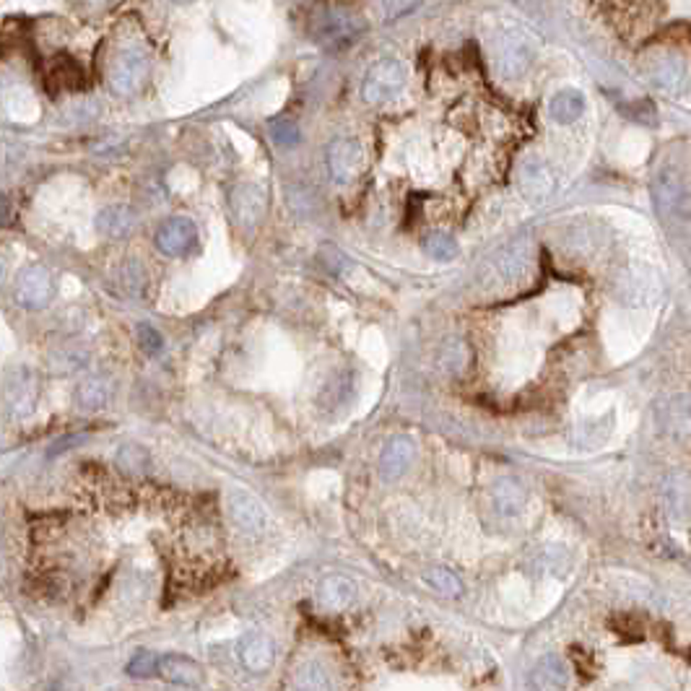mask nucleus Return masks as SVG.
<instances>
[{"label": "nucleus", "instance_id": "obj_17", "mask_svg": "<svg viewBox=\"0 0 691 691\" xmlns=\"http://www.w3.org/2000/svg\"><path fill=\"white\" fill-rule=\"evenodd\" d=\"M159 673H162L170 684L188 687V689H196V687H203V684H206V670H203V666L196 663L193 658H185V655H167V658H162Z\"/></svg>", "mask_w": 691, "mask_h": 691}, {"label": "nucleus", "instance_id": "obj_11", "mask_svg": "<svg viewBox=\"0 0 691 691\" xmlns=\"http://www.w3.org/2000/svg\"><path fill=\"white\" fill-rule=\"evenodd\" d=\"M197 229L193 219L188 216H172L159 226L156 232V247L164 255H185L190 247L196 245Z\"/></svg>", "mask_w": 691, "mask_h": 691}, {"label": "nucleus", "instance_id": "obj_19", "mask_svg": "<svg viewBox=\"0 0 691 691\" xmlns=\"http://www.w3.org/2000/svg\"><path fill=\"white\" fill-rule=\"evenodd\" d=\"M569 681L567 663L559 655H543L530 670V689L554 691L564 689Z\"/></svg>", "mask_w": 691, "mask_h": 691}, {"label": "nucleus", "instance_id": "obj_2", "mask_svg": "<svg viewBox=\"0 0 691 691\" xmlns=\"http://www.w3.org/2000/svg\"><path fill=\"white\" fill-rule=\"evenodd\" d=\"M406 81H408L406 66L398 57H382L364 75L362 97L367 104H388L403 92Z\"/></svg>", "mask_w": 691, "mask_h": 691}, {"label": "nucleus", "instance_id": "obj_31", "mask_svg": "<svg viewBox=\"0 0 691 691\" xmlns=\"http://www.w3.org/2000/svg\"><path fill=\"white\" fill-rule=\"evenodd\" d=\"M138 344H141V348L146 351L148 356H153V354H159L164 348V338H162V333L156 328L138 325Z\"/></svg>", "mask_w": 691, "mask_h": 691}, {"label": "nucleus", "instance_id": "obj_23", "mask_svg": "<svg viewBox=\"0 0 691 691\" xmlns=\"http://www.w3.org/2000/svg\"><path fill=\"white\" fill-rule=\"evenodd\" d=\"M75 398H78V406L86 408V411L101 408V406L112 398V382H107V380H101V377L86 380L83 385H78Z\"/></svg>", "mask_w": 691, "mask_h": 691}, {"label": "nucleus", "instance_id": "obj_29", "mask_svg": "<svg viewBox=\"0 0 691 691\" xmlns=\"http://www.w3.org/2000/svg\"><path fill=\"white\" fill-rule=\"evenodd\" d=\"M271 138L281 148H292V146H296L299 141H302V133H299V127H296L294 123H289V120H281V123L271 125Z\"/></svg>", "mask_w": 691, "mask_h": 691}, {"label": "nucleus", "instance_id": "obj_22", "mask_svg": "<svg viewBox=\"0 0 691 691\" xmlns=\"http://www.w3.org/2000/svg\"><path fill=\"white\" fill-rule=\"evenodd\" d=\"M130 226H133V216H130V211L123 208V206L104 208L97 219L99 232H104V234H107V237H112V240H120V237H125V234L130 232Z\"/></svg>", "mask_w": 691, "mask_h": 691}, {"label": "nucleus", "instance_id": "obj_18", "mask_svg": "<svg viewBox=\"0 0 691 691\" xmlns=\"http://www.w3.org/2000/svg\"><path fill=\"white\" fill-rule=\"evenodd\" d=\"M647 75H650L655 89H660L666 94H676L687 83V63L681 57H676V55H666V57H658L650 66Z\"/></svg>", "mask_w": 691, "mask_h": 691}, {"label": "nucleus", "instance_id": "obj_33", "mask_svg": "<svg viewBox=\"0 0 691 691\" xmlns=\"http://www.w3.org/2000/svg\"><path fill=\"white\" fill-rule=\"evenodd\" d=\"M320 258H322V263H325V268L330 273H341L348 266V260H346L344 255L336 249V247H330V245H325L320 249Z\"/></svg>", "mask_w": 691, "mask_h": 691}, {"label": "nucleus", "instance_id": "obj_7", "mask_svg": "<svg viewBox=\"0 0 691 691\" xmlns=\"http://www.w3.org/2000/svg\"><path fill=\"white\" fill-rule=\"evenodd\" d=\"M55 294L52 273L45 266H29L19 273L16 281V302L26 310H45Z\"/></svg>", "mask_w": 691, "mask_h": 691}, {"label": "nucleus", "instance_id": "obj_28", "mask_svg": "<svg viewBox=\"0 0 691 691\" xmlns=\"http://www.w3.org/2000/svg\"><path fill=\"white\" fill-rule=\"evenodd\" d=\"M440 359H442V367L447 372H452V374L463 372V367H466V346H463V341L450 338L440 351Z\"/></svg>", "mask_w": 691, "mask_h": 691}, {"label": "nucleus", "instance_id": "obj_6", "mask_svg": "<svg viewBox=\"0 0 691 691\" xmlns=\"http://www.w3.org/2000/svg\"><path fill=\"white\" fill-rule=\"evenodd\" d=\"M655 424L670 440L691 437V395L670 393L655 400Z\"/></svg>", "mask_w": 691, "mask_h": 691}, {"label": "nucleus", "instance_id": "obj_30", "mask_svg": "<svg viewBox=\"0 0 691 691\" xmlns=\"http://www.w3.org/2000/svg\"><path fill=\"white\" fill-rule=\"evenodd\" d=\"M162 666V660L153 655V652H138L130 663H127V673L136 676V678H144V676H153Z\"/></svg>", "mask_w": 691, "mask_h": 691}, {"label": "nucleus", "instance_id": "obj_26", "mask_svg": "<svg viewBox=\"0 0 691 691\" xmlns=\"http://www.w3.org/2000/svg\"><path fill=\"white\" fill-rule=\"evenodd\" d=\"M292 684L296 689H328L330 678H328V670L320 663H304V666L296 668Z\"/></svg>", "mask_w": 691, "mask_h": 691}, {"label": "nucleus", "instance_id": "obj_16", "mask_svg": "<svg viewBox=\"0 0 691 691\" xmlns=\"http://www.w3.org/2000/svg\"><path fill=\"white\" fill-rule=\"evenodd\" d=\"M318 600L325 611H346L356 600V582L344 574H328L318 588Z\"/></svg>", "mask_w": 691, "mask_h": 691}, {"label": "nucleus", "instance_id": "obj_1", "mask_svg": "<svg viewBox=\"0 0 691 691\" xmlns=\"http://www.w3.org/2000/svg\"><path fill=\"white\" fill-rule=\"evenodd\" d=\"M367 31V22L348 8H325L312 24V37L325 49H346L359 42Z\"/></svg>", "mask_w": 691, "mask_h": 691}, {"label": "nucleus", "instance_id": "obj_15", "mask_svg": "<svg viewBox=\"0 0 691 691\" xmlns=\"http://www.w3.org/2000/svg\"><path fill=\"white\" fill-rule=\"evenodd\" d=\"M492 502L499 515L504 518H518L525 510L528 502V489L522 486V481L515 476H502L499 481H494Z\"/></svg>", "mask_w": 691, "mask_h": 691}, {"label": "nucleus", "instance_id": "obj_24", "mask_svg": "<svg viewBox=\"0 0 691 691\" xmlns=\"http://www.w3.org/2000/svg\"><path fill=\"white\" fill-rule=\"evenodd\" d=\"M525 266H528V242L525 240H518L499 252V271L507 278H518L520 273L525 271Z\"/></svg>", "mask_w": 691, "mask_h": 691}, {"label": "nucleus", "instance_id": "obj_34", "mask_svg": "<svg viewBox=\"0 0 691 691\" xmlns=\"http://www.w3.org/2000/svg\"><path fill=\"white\" fill-rule=\"evenodd\" d=\"M421 0H382V5H385V13L390 16V19H398V16H406V13H411L416 5H419Z\"/></svg>", "mask_w": 691, "mask_h": 691}, {"label": "nucleus", "instance_id": "obj_21", "mask_svg": "<svg viewBox=\"0 0 691 691\" xmlns=\"http://www.w3.org/2000/svg\"><path fill=\"white\" fill-rule=\"evenodd\" d=\"M668 510L673 515H687L691 510V478L687 473H673L666 484Z\"/></svg>", "mask_w": 691, "mask_h": 691}, {"label": "nucleus", "instance_id": "obj_9", "mask_svg": "<svg viewBox=\"0 0 691 691\" xmlns=\"http://www.w3.org/2000/svg\"><path fill=\"white\" fill-rule=\"evenodd\" d=\"M226 512L232 522L247 533V536H255L266 528V510L263 504L252 496L249 492H242V489H232L226 494Z\"/></svg>", "mask_w": 691, "mask_h": 691}, {"label": "nucleus", "instance_id": "obj_3", "mask_svg": "<svg viewBox=\"0 0 691 691\" xmlns=\"http://www.w3.org/2000/svg\"><path fill=\"white\" fill-rule=\"evenodd\" d=\"M652 197L663 216L691 219V188L676 167H663L652 179Z\"/></svg>", "mask_w": 691, "mask_h": 691}, {"label": "nucleus", "instance_id": "obj_5", "mask_svg": "<svg viewBox=\"0 0 691 691\" xmlns=\"http://www.w3.org/2000/svg\"><path fill=\"white\" fill-rule=\"evenodd\" d=\"M536 48L533 42L518 31V29H507L496 37V48H494V57H496V68L504 78H520L525 75V71L533 63Z\"/></svg>", "mask_w": 691, "mask_h": 691}, {"label": "nucleus", "instance_id": "obj_25", "mask_svg": "<svg viewBox=\"0 0 691 691\" xmlns=\"http://www.w3.org/2000/svg\"><path fill=\"white\" fill-rule=\"evenodd\" d=\"M424 582L440 595H447V598H458L463 592V582L458 580V574H452L450 569L434 567L424 572Z\"/></svg>", "mask_w": 691, "mask_h": 691}, {"label": "nucleus", "instance_id": "obj_27", "mask_svg": "<svg viewBox=\"0 0 691 691\" xmlns=\"http://www.w3.org/2000/svg\"><path fill=\"white\" fill-rule=\"evenodd\" d=\"M424 252L434 260H452L458 258V242L450 237V234H442V232H432L426 234L424 240Z\"/></svg>", "mask_w": 691, "mask_h": 691}, {"label": "nucleus", "instance_id": "obj_35", "mask_svg": "<svg viewBox=\"0 0 691 691\" xmlns=\"http://www.w3.org/2000/svg\"><path fill=\"white\" fill-rule=\"evenodd\" d=\"M172 3H177V5H185V3H193V0H172Z\"/></svg>", "mask_w": 691, "mask_h": 691}, {"label": "nucleus", "instance_id": "obj_12", "mask_svg": "<svg viewBox=\"0 0 691 691\" xmlns=\"http://www.w3.org/2000/svg\"><path fill=\"white\" fill-rule=\"evenodd\" d=\"M518 182L520 190L530 200H546L556 190V177L551 172V167L543 159H536V156H530L520 164Z\"/></svg>", "mask_w": 691, "mask_h": 691}, {"label": "nucleus", "instance_id": "obj_14", "mask_svg": "<svg viewBox=\"0 0 691 691\" xmlns=\"http://www.w3.org/2000/svg\"><path fill=\"white\" fill-rule=\"evenodd\" d=\"M414 455H416V444H414L411 437H393L390 442L385 444V450L380 455V473H382V478H388V481L400 478L406 470L411 468Z\"/></svg>", "mask_w": 691, "mask_h": 691}, {"label": "nucleus", "instance_id": "obj_20", "mask_svg": "<svg viewBox=\"0 0 691 691\" xmlns=\"http://www.w3.org/2000/svg\"><path fill=\"white\" fill-rule=\"evenodd\" d=\"M585 112V94L577 89H562L548 101V115L559 125L577 123Z\"/></svg>", "mask_w": 691, "mask_h": 691}, {"label": "nucleus", "instance_id": "obj_13", "mask_svg": "<svg viewBox=\"0 0 691 691\" xmlns=\"http://www.w3.org/2000/svg\"><path fill=\"white\" fill-rule=\"evenodd\" d=\"M276 660V647L268 634L263 632H249L240 640V663L249 673H266L271 670Z\"/></svg>", "mask_w": 691, "mask_h": 691}, {"label": "nucleus", "instance_id": "obj_8", "mask_svg": "<svg viewBox=\"0 0 691 691\" xmlns=\"http://www.w3.org/2000/svg\"><path fill=\"white\" fill-rule=\"evenodd\" d=\"M364 164V151L359 146V141L354 138H336L328 146V172L336 182H351L356 174L362 172Z\"/></svg>", "mask_w": 691, "mask_h": 691}, {"label": "nucleus", "instance_id": "obj_4", "mask_svg": "<svg viewBox=\"0 0 691 691\" xmlns=\"http://www.w3.org/2000/svg\"><path fill=\"white\" fill-rule=\"evenodd\" d=\"M148 71H151V60L141 48H127L123 49L112 68H109V89L118 97H133L138 94L148 81Z\"/></svg>", "mask_w": 691, "mask_h": 691}, {"label": "nucleus", "instance_id": "obj_32", "mask_svg": "<svg viewBox=\"0 0 691 691\" xmlns=\"http://www.w3.org/2000/svg\"><path fill=\"white\" fill-rule=\"evenodd\" d=\"M626 118H632V120L644 125H655V120H658L655 107H652L650 101H637L634 107H629V109H626Z\"/></svg>", "mask_w": 691, "mask_h": 691}, {"label": "nucleus", "instance_id": "obj_10", "mask_svg": "<svg viewBox=\"0 0 691 691\" xmlns=\"http://www.w3.org/2000/svg\"><path fill=\"white\" fill-rule=\"evenodd\" d=\"M266 206H268V197L260 185L242 182L232 190V214H234L237 223L245 229H252L260 223V219L266 216Z\"/></svg>", "mask_w": 691, "mask_h": 691}]
</instances>
